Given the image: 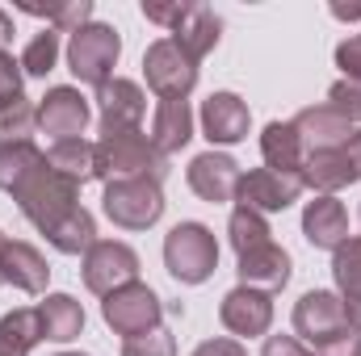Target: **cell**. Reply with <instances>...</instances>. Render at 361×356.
<instances>
[{
  "label": "cell",
  "mask_w": 361,
  "mask_h": 356,
  "mask_svg": "<svg viewBox=\"0 0 361 356\" xmlns=\"http://www.w3.org/2000/svg\"><path fill=\"white\" fill-rule=\"evenodd\" d=\"M294 130L302 139V151L315 155V151H341L349 139H353V122H345L332 105H311L294 117Z\"/></svg>",
  "instance_id": "obj_16"
},
{
  "label": "cell",
  "mask_w": 361,
  "mask_h": 356,
  "mask_svg": "<svg viewBox=\"0 0 361 356\" xmlns=\"http://www.w3.org/2000/svg\"><path fill=\"white\" fill-rule=\"evenodd\" d=\"M261 356H315V352H307L294 336H269L265 348H261Z\"/></svg>",
  "instance_id": "obj_39"
},
{
  "label": "cell",
  "mask_w": 361,
  "mask_h": 356,
  "mask_svg": "<svg viewBox=\"0 0 361 356\" xmlns=\"http://www.w3.org/2000/svg\"><path fill=\"white\" fill-rule=\"evenodd\" d=\"M13 201L47 235L55 222H63L72 210H80V184H72L68 177H59L51 164H42V168H34L30 177L13 189Z\"/></svg>",
  "instance_id": "obj_2"
},
{
  "label": "cell",
  "mask_w": 361,
  "mask_h": 356,
  "mask_svg": "<svg viewBox=\"0 0 361 356\" xmlns=\"http://www.w3.org/2000/svg\"><path fill=\"white\" fill-rule=\"evenodd\" d=\"M164 265L180 285H202L219 268V239L206 222H177L164 239Z\"/></svg>",
  "instance_id": "obj_3"
},
{
  "label": "cell",
  "mask_w": 361,
  "mask_h": 356,
  "mask_svg": "<svg viewBox=\"0 0 361 356\" xmlns=\"http://www.w3.org/2000/svg\"><path fill=\"white\" fill-rule=\"evenodd\" d=\"M59 356H85V352H59Z\"/></svg>",
  "instance_id": "obj_45"
},
{
  "label": "cell",
  "mask_w": 361,
  "mask_h": 356,
  "mask_svg": "<svg viewBox=\"0 0 361 356\" xmlns=\"http://www.w3.org/2000/svg\"><path fill=\"white\" fill-rule=\"evenodd\" d=\"M302 235L311 248H324V252H336L345 239H349V214L336 197L319 193L315 201H307L302 210Z\"/></svg>",
  "instance_id": "obj_17"
},
{
  "label": "cell",
  "mask_w": 361,
  "mask_h": 356,
  "mask_svg": "<svg viewBox=\"0 0 361 356\" xmlns=\"http://www.w3.org/2000/svg\"><path fill=\"white\" fill-rule=\"evenodd\" d=\"M101 319H105L118 336L135 340V336H147V331H156V327H160L164 306H160V293H156L152 285L130 281V285L114 289V293L101 302Z\"/></svg>",
  "instance_id": "obj_6"
},
{
  "label": "cell",
  "mask_w": 361,
  "mask_h": 356,
  "mask_svg": "<svg viewBox=\"0 0 361 356\" xmlns=\"http://www.w3.org/2000/svg\"><path fill=\"white\" fill-rule=\"evenodd\" d=\"M219 319L231 336H244V340H257L265 336L273 323V298L261 289H248V285H235L223 306H219Z\"/></svg>",
  "instance_id": "obj_13"
},
{
  "label": "cell",
  "mask_w": 361,
  "mask_h": 356,
  "mask_svg": "<svg viewBox=\"0 0 361 356\" xmlns=\"http://www.w3.org/2000/svg\"><path fill=\"white\" fill-rule=\"evenodd\" d=\"M294 331L307 340V344H328L336 336L349 331V319H345V302L341 293H328V289H311L298 298L294 306Z\"/></svg>",
  "instance_id": "obj_9"
},
{
  "label": "cell",
  "mask_w": 361,
  "mask_h": 356,
  "mask_svg": "<svg viewBox=\"0 0 361 356\" xmlns=\"http://www.w3.org/2000/svg\"><path fill=\"white\" fill-rule=\"evenodd\" d=\"M101 210L114 227L122 231H147L164 214V193L160 180H105Z\"/></svg>",
  "instance_id": "obj_5"
},
{
  "label": "cell",
  "mask_w": 361,
  "mask_h": 356,
  "mask_svg": "<svg viewBox=\"0 0 361 356\" xmlns=\"http://www.w3.org/2000/svg\"><path fill=\"white\" fill-rule=\"evenodd\" d=\"M261 155H265V168H273V172L302 177L307 151H302V139H298L294 122H269V126H265V134H261Z\"/></svg>",
  "instance_id": "obj_22"
},
{
  "label": "cell",
  "mask_w": 361,
  "mask_h": 356,
  "mask_svg": "<svg viewBox=\"0 0 361 356\" xmlns=\"http://www.w3.org/2000/svg\"><path fill=\"white\" fill-rule=\"evenodd\" d=\"M47 243L55 248V252H63V256H80V252H89L92 243H97V222H92V214L80 205V210H72L63 222H55L51 231H47Z\"/></svg>",
  "instance_id": "obj_27"
},
{
  "label": "cell",
  "mask_w": 361,
  "mask_h": 356,
  "mask_svg": "<svg viewBox=\"0 0 361 356\" xmlns=\"http://www.w3.org/2000/svg\"><path fill=\"white\" fill-rule=\"evenodd\" d=\"M8 42H13V17H8V13L0 8V51H4Z\"/></svg>",
  "instance_id": "obj_42"
},
{
  "label": "cell",
  "mask_w": 361,
  "mask_h": 356,
  "mask_svg": "<svg viewBox=\"0 0 361 356\" xmlns=\"http://www.w3.org/2000/svg\"><path fill=\"white\" fill-rule=\"evenodd\" d=\"M219 34H223L219 13H214L210 4H189L185 21L173 30V42H177L180 51H189L193 59H202V55H210V51L219 46Z\"/></svg>",
  "instance_id": "obj_24"
},
{
  "label": "cell",
  "mask_w": 361,
  "mask_h": 356,
  "mask_svg": "<svg viewBox=\"0 0 361 356\" xmlns=\"http://www.w3.org/2000/svg\"><path fill=\"white\" fill-rule=\"evenodd\" d=\"M34 344H42L38 310H8L0 319V356H30Z\"/></svg>",
  "instance_id": "obj_28"
},
{
  "label": "cell",
  "mask_w": 361,
  "mask_h": 356,
  "mask_svg": "<svg viewBox=\"0 0 361 356\" xmlns=\"http://www.w3.org/2000/svg\"><path fill=\"white\" fill-rule=\"evenodd\" d=\"M227 235H231V248H235V256H244V252H252V248H261V243H269V239H273V231H269V222H265V214H257V210H244V205H235V210H231Z\"/></svg>",
  "instance_id": "obj_31"
},
{
  "label": "cell",
  "mask_w": 361,
  "mask_h": 356,
  "mask_svg": "<svg viewBox=\"0 0 361 356\" xmlns=\"http://www.w3.org/2000/svg\"><path fill=\"white\" fill-rule=\"evenodd\" d=\"M0 252H4V235H0ZM0 285H4V276H0Z\"/></svg>",
  "instance_id": "obj_44"
},
{
  "label": "cell",
  "mask_w": 361,
  "mask_h": 356,
  "mask_svg": "<svg viewBox=\"0 0 361 356\" xmlns=\"http://www.w3.org/2000/svg\"><path fill=\"white\" fill-rule=\"evenodd\" d=\"M42 164H47V151H38L30 139H21V143H0V189L13 193L21 180L30 177L34 168H42Z\"/></svg>",
  "instance_id": "obj_29"
},
{
  "label": "cell",
  "mask_w": 361,
  "mask_h": 356,
  "mask_svg": "<svg viewBox=\"0 0 361 356\" xmlns=\"http://www.w3.org/2000/svg\"><path fill=\"white\" fill-rule=\"evenodd\" d=\"M122 356H177V340H173V331L156 327V331H147V336L126 340V344H122Z\"/></svg>",
  "instance_id": "obj_34"
},
{
  "label": "cell",
  "mask_w": 361,
  "mask_h": 356,
  "mask_svg": "<svg viewBox=\"0 0 361 356\" xmlns=\"http://www.w3.org/2000/svg\"><path fill=\"white\" fill-rule=\"evenodd\" d=\"M152 147L169 160V155H177L180 147L193 139V109H189V101H160L156 105V113H152Z\"/></svg>",
  "instance_id": "obj_20"
},
{
  "label": "cell",
  "mask_w": 361,
  "mask_h": 356,
  "mask_svg": "<svg viewBox=\"0 0 361 356\" xmlns=\"http://www.w3.org/2000/svg\"><path fill=\"white\" fill-rule=\"evenodd\" d=\"M248 126H252V113H248V105L235 92H210L206 96V105H202V134L210 143H219V147L244 143Z\"/></svg>",
  "instance_id": "obj_14"
},
{
  "label": "cell",
  "mask_w": 361,
  "mask_h": 356,
  "mask_svg": "<svg viewBox=\"0 0 361 356\" xmlns=\"http://www.w3.org/2000/svg\"><path fill=\"white\" fill-rule=\"evenodd\" d=\"M47 164L59 177H68L72 184H89V180H97V143H89V139H63V143H55L47 151Z\"/></svg>",
  "instance_id": "obj_26"
},
{
  "label": "cell",
  "mask_w": 361,
  "mask_h": 356,
  "mask_svg": "<svg viewBox=\"0 0 361 356\" xmlns=\"http://www.w3.org/2000/svg\"><path fill=\"white\" fill-rule=\"evenodd\" d=\"M332 276H336V289H341V302H345L349 331L361 336V235L357 239H345V243L336 248Z\"/></svg>",
  "instance_id": "obj_21"
},
{
  "label": "cell",
  "mask_w": 361,
  "mask_h": 356,
  "mask_svg": "<svg viewBox=\"0 0 361 356\" xmlns=\"http://www.w3.org/2000/svg\"><path fill=\"white\" fill-rule=\"evenodd\" d=\"M143 72H147V84L160 101H185L197 84V59L189 51H180L173 38H156L147 46Z\"/></svg>",
  "instance_id": "obj_7"
},
{
  "label": "cell",
  "mask_w": 361,
  "mask_h": 356,
  "mask_svg": "<svg viewBox=\"0 0 361 356\" xmlns=\"http://www.w3.org/2000/svg\"><path fill=\"white\" fill-rule=\"evenodd\" d=\"M17 105H25L21 63H17L8 51H0V113H8V109H17Z\"/></svg>",
  "instance_id": "obj_33"
},
{
  "label": "cell",
  "mask_w": 361,
  "mask_h": 356,
  "mask_svg": "<svg viewBox=\"0 0 361 356\" xmlns=\"http://www.w3.org/2000/svg\"><path fill=\"white\" fill-rule=\"evenodd\" d=\"M118 55H122V38H118V30L105 25V21L80 25V30L72 34V42H68V68H72V76H76L80 84H92V89H101V84L114 80Z\"/></svg>",
  "instance_id": "obj_4"
},
{
  "label": "cell",
  "mask_w": 361,
  "mask_h": 356,
  "mask_svg": "<svg viewBox=\"0 0 361 356\" xmlns=\"http://www.w3.org/2000/svg\"><path fill=\"white\" fill-rule=\"evenodd\" d=\"M315 356H361V336H357V331H345V336H336V340L319 344Z\"/></svg>",
  "instance_id": "obj_38"
},
{
  "label": "cell",
  "mask_w": 361,
  "mask_h": 356,
  "mask_svg": "<svg viewBox=\"0 0 361 356\" xmlns=\"http://www.w3.org/2000/svg\"><path fill=\"white\" fill-rule=\"evenodd\" d=\"M0 276L21 289V293H47V281H51V268L42 260L38 248L21 243V239H4V252H0Z\"/></svg>",
  "instance_id": "obj_19"
},
{
  "label": "cell",
  "mask_w": 361,
  "mask_h": 356,
  "mask_svg": "<svg viewBox=\"0 0 361 356\" xmlns=\"http://www.w3.org/2000/svg\"><path fill=\"white\" fill-rule=\"evenodd\" d=\"M193 356H248V352H244L240 340H206V344L193 348Z\"/></svg>",
  "instance_id": "obj_40"
},
{
  "label": "cell",
  "mask_w": 361,
  "mask_h": 356,
  "mask_svg": "<svg viewBox=\"0 0 361 356\" xmlns=\"http://www.w3.org/2000/svg\"><path fill=\"white\" fill-rule=\"evenodd\" d=\"M336 68L345 72V80H361V34L345 38L336 46Z\"/></svg>",
  "instance_id": "obj_37"
},
{
  "label": "cell",
  "mask_w": 361,
  "mask_h": 356,
  "mask_svg": "<svg viewBox=\"0 0 361 356\" xmlns=\"http://www.w3.org/2000/svg\"><path fill=\"white\" fill-rule=\"evenodd\" d=\"M235 272H240V285L261 289V293H277V289H286V281H290V252L277 248L269 239V243L244 252Z\"/></svg>",
  "instance_id": "obj_18"
},
{
  "label": "cell",
  "mask_w": 361,
  "mask_h": 356,
  "mask_svg": "<svg viewBox=\"0 0 361 356\" xmlns=\"http://www.w3.org/2000/svg\"><path fill=\"white\" fill-rule=\"evenodd\" d=\"M332 17H341V21H361V8H345V4H332Z\"/></svg>",
  "instance_id": "obj_43"
},
{
  "label": "cell",
  "mask_w": 361,
  "mask_h": 356,
  "mask_svg": "<svg viewBox=\"0 0 361 356\" xmlns=\"http://www.w3.org/2000/svg\"><path fill=\"white\" fill-rule=\"evenodd\" d=\"M302 193V177H286V172H273V168H252L240 177L235 189V201L244 210H257V214H281L298 201Z\"/></svg>",
  "instance_id": "obj_10"
},
{
  "label": "cell",
  "mask_w": 361,
  "mask_h": 356,
  "mask_svg": "<svg viewBox=\"0 0 361 356\" xmlns=\"http://www.w3.org/2000/svg\"><path fill=\"white\" fill-rule=\"evenodd\" d=\"M328 105L345 117V122H361V80H336L328 89Z\"/></svg>",
  "instance_id": "obj_35"
},
{
  "label": "cell",
  "mask_w": 361,
  "mask_h": 356,
  "mask_svg": "<svg viewBox=\"0 0 361 356\" xmlns=\"http://www.w3.org/2000/svg\"><path fill=\"white\" fill-rule=\"evenodd\" d=\"M345 155H349V164H353V172L361 180V130H353V139L345 143Z\"/></svg>",
  "instance_id": "obj_41"
},
{
  "label": "cell",
  "mask_w": 361,
  "mask_h": 356,
  "mask_svg": "<svg viewBox=\"0 0 361 356\" xmlns=\"http://www.w3.org/2000/svg\"><path fill=\"white\" fill-rule=\"evenodd\" d=\"M97 113H101V130H139L143 113H147V96L135 80H109L97 89Z\"/></svg>",
  "instance_id": "obj_15"
},
{
  "label": "cell",
  "mask_w": 361,
  "mask_h": 356,
  "mask_svg": "<svg viewBox=\"0 0 361 356\" xmlns=\"http://www.w3.org/2000/svg\"><path fill=\"white\" fill-rule=\"evenodd\" d=\"M21 13H30V17H42L47 21V30H68V34H76L80 25H89L92 17V0H68V4H34V0H21L17 4Z\"/></svg>",
  "instance_id": "obj_30"
},
{
  "label": "cell",
  "mask_w": 361,
  "mask_h": 356,
  "mask_svg": "<svg viewBox=\"0 0 361 356\" xmlns=\"http://www.w3.org/2000/svg\"><path fill=\"white\" fill-rule=\"evenodd\" d=\"M185 13H189V4H180V0H173V4H156V0H143V17H147V21H156V25H164L169 34H173L180 21H185Z\"/></svg>",
  "instance_id": "obj_36"
},
{
  "label": "cell",
  "mask_w": 361,
  "mask_h": 356,
  "mask_svg": "<svg viewBox=\"0 0 361 356\" xmlns=\"http://www.w3.org/2000/svg\"><path fill=\"white\" fill-rule=\"evenodd\" d=\"M353 180H357V172H353L345 147L341 151H315L302 164V184H311L315 193H328V197H336V189H345Z\"/></svg>",
  "instance_id": "obj_25"
},
{
  "label": "cell",
  "mask_w": 361,
  "mask_h": 356,
  "mask_svg": "<svg viewBox=\"0 0 361 356\" xmlns=\"http://www.w3.org/2000/svg\"><path fill=\"white\" fill-rule=\"evenodd\" d=\"M139 281V256L130 243H118V239H97L89 252H85V285L92 293L109 298L114 289Z\"/></svg>",
  "instance_id": "obj_8"
},
{
  "label": "cell",
  "mask_w": 361,
  "mask_h": 356,
  "mask_svg": "<svg viewBox=\"0 0 361 356\" xmlns=\"http://www.w3.org/2000/svg\"><path fill=\"white\" fill-rule=\"evenodd\" d=\"M240 164L231 160V155H223V151H202V155H193L189 160V189L202 197V201H210V205H223V201H235V189H240Z\"/></svg>",
  "instance_id": "obj_11"
},
{
  "label": "cell",
  "mask_w": 361,
  "mask_h": 356,
  "mask_svg": "<svg viewBox=\"0 0 361 356\" xmlns=\"http://www.w3.org/2000/svg\"><path fill=\"white\" fill-rule=\"evenodd\" d=\"M55 59H59V30H42V34H34L25 42V51H21L17 63H21L25 76H47L55 68Z\"/></svg>",
  "instance_id": "obj_32"
},
{
  "label": "cell",
  "mask_w": 361,
  "mask_h": 356,
  "mask_svg": "<svg viewBox=\"0 0 361 356\" xmlns=\"http://www.w3.org/2000/svg\"><path fill=\"white\" fill-rule=\"evenodd\" d=\"M169 160L152 147L143 130H101L97 180H164Z\"/></svg>",
  "instance_id": "obj_1"
},
{
  "label": "cell",
  "mask_w": 361,
  "mask_h": 356,
  "mask_svg": "<svg viewBox=\"0 0 361 356\" xmlns=\"http://www.w3.org/2000/svg\"><path fill=\"white\" fill-rule=\"evenodd\" d=\"M89 117H92L89 101H85L76 89H68V84L51 89L47 96H42V105H38V126H42V134H51L55 143L80 139L85 126H89Z\"/></svg>",
  "instance_id": "obj_12"
},
{
  "label": "cell",
  "mask_w": 361,
  "mask_h": 356,
  "mask_svg": "<svg viewBox=\"0 0 361 356\" xmlns=\"http://www.w3.org/2000/svg\"><path fill=\"white\" fill-rule=\"evenodd\" d=\"M38 310V323H42V340H55V344H68L85 331V306L72 298V293H47Z\"/></svg>",
  "instance_id": "obj_23"
}]
</instances>
